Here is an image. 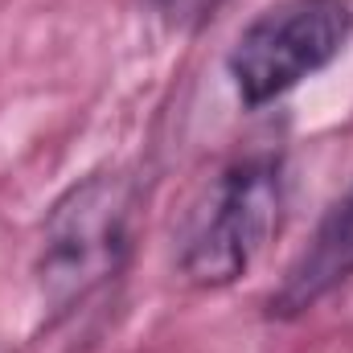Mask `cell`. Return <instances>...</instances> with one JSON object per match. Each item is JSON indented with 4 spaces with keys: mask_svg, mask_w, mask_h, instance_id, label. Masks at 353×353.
Instances as JSON below:
<instances>
[{
    "mask_svg": "<svg viewBox=\"0 0 353 353\" xmlns=\"http://www.w3.org/2000/svg\"><path fill=\"white\" fill-rule=\"evenodd\" d=\"M136 205L140 193L128 173H90L50 205L33 275L54 316L87 304L123 271L136 239Z\"/></svg>",
    "mask_w": 353,
    "mask_h": 353,
    "instance_id": "6da1fadb",
    "label": "cell"
},
{
    "mask_svg": "<svg viewBox=\"0 0 353 353\" xmlns=\"http://www.w3.org/2000/svg\"><path fill=\"white\" fill-rule=\"evenodd\" d=\"M283 222L279 157H243L218 176L181 243V275L193 288L243 279Z\"/></svg>",
    "mask_w": 353,
    "mask_h": 353,
    "instance_id": "7a4b0ae2",
    "label": "cell"
},
{
    "mask_svg": "<svg viewBox=\"0 0 353 353\" xmlns=\"http://www.w3.org/2000/svg\"><path fill=\"white\" fill-rule=\"evenodd\" d=\"M350 33V0H275L239 33L226 70L247 107H267L341 58Z\"/></svg>",
    "mask_w": 353,
    "mask_h": 353,
    "instance_id": "3957f363",
    "label": "cell"
},
{
    "mask_svg": "<svg viewBox=\"0 0 353 353\" xmlns=\"http://www.w3.org/2000/svg\"><path fill=\"white\" fill-rule=\"evenodd\" d=\"M345 279H353V189L321 218L308 247L288 267L271 296V316H304Z\"/></svg>",
    "mask_w": 353,
    "mask_h": 353,
    "instance_id": "277c9868",
    "label": "cell"
},
{
    "mask_svg": "<svg viewBox=\"0 0 353 353\" xmlns=\"http://www.w3.org/2000/svg\"><path fill=\"white\" fill-rule=\"evenodd\" d=\"M157 4H161V8H176V4H181V0H157Z\"/></svg>",
    "mask_w": 353,
    "mask_h": 353,
    "instance_id": "5b68a950",
    "label": "cell"
}]
</instances>
